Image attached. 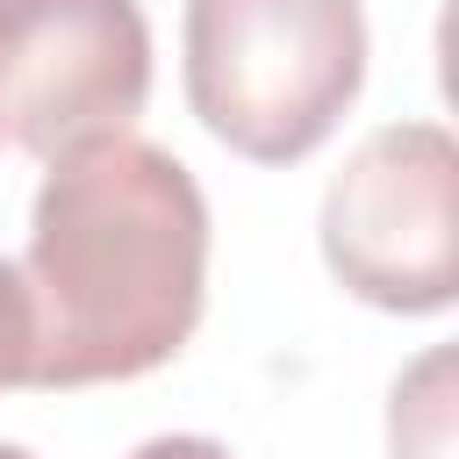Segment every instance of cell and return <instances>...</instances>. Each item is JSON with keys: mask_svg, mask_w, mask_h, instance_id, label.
Segmentation results:
<instances>
[{"mask_svg": "<svg viewBox=\"0 0 459 459\" xmlns=\"http://www.w3.org/2000/svg\"><path fill=\"white\" fill-rule=\"evenodd\" d=\"M330 280L380 316L459 301V143L445 122H380L330 172L316 208Z\"/></svg>", "mask_w": 459, "mask_h": 459, "instance_id": "cell-3", "label": "cell"}, {"mask_svg": "<svg viewBox=\"0 0 459 459\" xmlns=\"http://www.w3.org/2000/svg\"><path fill=\"white\" fill-rule=\"evenodd\" d=\"M158 50L143 0H0V136L57 158L86 136L136 129Z\"/></svg>", "mask_w": 459, "mask_h": 459, "instance_id": "cell-4", "label": "cell"}, {"mask_svg": "<svg viewBox=\"0 0 459 459\" xmlns=\"http://www.w3.org/2000/svg\"><path fill=\"white\" fill-rule=\"evenodd\" d=\"M387 452L394 459H452V351H423L387 394Z\"/></svg>", "mask_w": 459, "mask_h": 459, "instance_id": "cell-5", "label": "cell"}, {"mask_svg": "<svg viewBox=\"0 0 459 459\" xmlns=\"http://www.w3.org/2000/svg\"><path fill=\"white\" fill-rule=\"evenodd\" d=\"M22 280L36 301L29 387L143 380L186 351L208 308V194L151 136L115 129L50 158Z\"/></svg>", "mask_w": 459, "mask_h": 459, "instance_id": "cell-1", "label": "cell"}, {"mask_svg": "<svg viewBox=\"0 0 459 459\" xmlns=\"http://www.w3.org/2000/svg\"><path fill=\"white\" fill-rule=\"evenodd\" d=\"M366 7L359 0H186L179 86L194 122L251 158L301 165L337 136L366 93Z\"/></svg>", "mask_w": 459, "mask_h": 459, "instance_id": "cell-2", "label": "cell"}, {"mask_svg": "<svg viewBox=\"0 0 459 459\" xmlns=\"http://www.w3.org/2000/svg\"><path fill=\"white\" fill-rule=\"evenodd\" d=\"M29 366H36V301H29L22 265L0 258V394L29 387Z\"/></svg>", "mask_w": 459, "mask_h": 459, "instance_id": "cell-6", "label": "cell"}, {"mask_svg": "<svg viewBox=\"0 0 459 459\" xmlns=\"http://www.w3.org/2000/svg\"><path fill=\"white\" fill-rule=\"evenodd\" d=\"M0 459H36V452H29V445H7V437H0Z\"/></svg>", "mask_w": 459, "mask_h": 459, "instance_id": "cell-8", "label": "cell"}, {"mask_svg": "<svg viewBox=\"0 0 459 459\" xmlns=\"http://www.w3.org/2000/svg\"><path fill=\"white\" fill-rule=\"evenodd\" d=\"M129 459H237L222 437H201V430H165V437H143Z\"/></svg>", "mask_w": 459, "mask_h": 459, "instance_id": "cell-7", "label": "cell"}]
</instances>
